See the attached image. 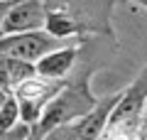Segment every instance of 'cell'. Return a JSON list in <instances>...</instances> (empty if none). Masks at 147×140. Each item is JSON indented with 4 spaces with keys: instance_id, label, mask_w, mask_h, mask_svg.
Returning a JSON list of instances; mask_svg holds the SVG:
<instances>
[{
    "instance_id": "1",
    "label": "cell",
    "mask_w": 147,
    "mask_h": 140,
    "mask_svg": "<svg viewBox=\"0 0 147 140\" xmlns=\"http://www.w3.org/2000/svg\"><path fill=\"white\" fill-rule=\"evenodd\" d=\"M91 76H93V71L86 69L81 76H76V79H71V81L64 84V88L57 93V99L47 106L39 125L34 128V135L39 140L47 133L57 130V128L79 123L81 118H86V116L98 106L100 99L91 91Z\"/></svg>"
},
{
    "instance_id": "2",
    "label": "cell",
    "mask_w": 147,
    "mask_h": 140,
    "mask_svg": "<svg viewBox=\"0 0 147 140\" xmlns=\"http://www.w3.org/2000/svg\"><path fill=\"white\" fill-rule=\"evenodd\" d=\"M145 101H147V67L130 86L120 91V101L110 116L103 140H142L140 123H142Z\"/></svg>"
},
{
    "instance_id": "3",
    "label": "cell",
    "mask_w": 147,
    "mask_h": 140,
    "mask_svg": "<svg viewBox=\"0 0 147 140\" xmlns=\"http://www.w3.org/2000/svg\"><path fill=\"white\" fill-rule=\"evenodd\" d=\"M64 84L66 81H52V79H44V76H39V74L32 76L30 81L20 84V86L12 91V96H15V101H17L22 123L37 128L39 120H42V116H44V111H47V106L57 99V93L64 88Z\"/></svg>"
},
{
    "instance_id": "4",
    "label": "cell",
    "mask_w": 147,
    "mask_h": 140,
    "mask_svg": "<svg viewBox=\"0 0 147 140\" xmlns=\"http://www.w3.org/2000/svg\"><path fill=\"white\" fill-rule=\"evenodd\" d=\"M66 47V42L54 37L52 32L39 30V32H22V35H7L0 37V57L7 59H17L25 64H34L42 62L47 54L57 52Z\"/></svg>"
},
{
    "instance_id": "5",
    "label": "cell",
    "mask_w": 147,
    "mask_h": 140,
    "mask_svg": "<svg viewBox=\"0 0 147 140\" xmlns=\"http://www.w3.org/2000/svg\"><path fill=\"white\" fill-rule=\"evenodd\" d=\"M47 22H49L47 0H15V5L7 12L5 25L0 30V37L47 30Z\"/></svg>"
},
{
    "instance_id": "6",
    "label": "cell",
    "mask_w": 147,
    "mask_h": 140,
    "mask_svg": "<svg viewBox=\"0 0 147 140\" xmlns=\"http://www.w3.org/2000/svg\"><path fill=\"white\" fill-rule=\"evenodd\" d=\"M81 49H84V42H69L66 47L47 54L42 62H37V74L44 79H52V81H69V74L79 62Z\"/></svg>"
},
{
    "instance_id": "7",
    "label": "cell",
    "mask_w": 147,
    "mask_h": 140,
    "mask_svg": "<svg viewBox=\"0 0 147 140\" xmlns=\"http://www.w3.org/2000/svg\"><path fill=\"white\" fill-rule=\"evenodd\" d=\"M118 101H120V91L100 99L98 106H96L86 118H81L79 123H74V130H76L79 140H103L105 130H108V123H110V116L115 111Z\"/></svg>"
},
{
    "instance_id": "8",
    "label": "cell",
    "mask_w": 147,
    "mask_h": 140,
    "mask_svg": "<svg viewBox=\"0 0 147 140\" xmlns=\"http://www.w3.org/2000/svg\"><path fill=\"white\" fill-rule=\"evenodd\" d=\"M20 123H22L20 108H17V101H15V96H12V99L7 101L3 108H0V140L5 138L12 128H17Z\"/></svg>"
},
{
    "instance_id": "9",
    "label": "cell",
    "mask_w": 147,
    "mask_h": 140,
    "mask_svg": "<svg viewBox=\"0 0 147 140\" xmlns=\"http://www.w3.org/2000/svg\"><path fill=\"white\" fill-rule=\"evenodd\" d=\"M42 140H79V135H76L74 125H64V128H57L52 133H47Z\"/></svg>"
},
{
    "instance_id": "10",
    "label": "cell",
    "mask_w": 147,
    "mask_h": 140,
    "mask_svg": "<svg viewBox=\"0 0 147 140\" xmlns=\"http://www.w3.org/2000/svg\"><path fill=\"white\" fill-rule=\"evenodd\" d=\"M12 5H15V0H0V30H3V25H5L7 12H10Z\"/></svg>"
},
{
    "instance_id": "11",
    "label": "cell",
    "mask_w": 147,
    "mask_h": 140,
    "mask_svg": "<svg viewBox=\"0 0 147 140\" xmlns=\"http://www.w3.org/2000/svg\"><path fill=\"white\" fill-rule=\"evenodd\" d=\"M140 133H142V140H147V101H145V108H142V123H140Z\"/></svg>"
},
{
    "instance_id": "12",
    "label": "cell",
    "mask_w": 147,
    "mask_h": 140,
    "mask_svg": "<svg viewBox=\"0 0 147 140\" xmlns=\"http://www.w3.org/2000/svg\"><path fill=\"white\" fill-rule=\"evenodd\" d=\"M10 99H12V93H10V91H5V88H0V108H3V106H5Z\"/></svg>"
}]
</instances>
